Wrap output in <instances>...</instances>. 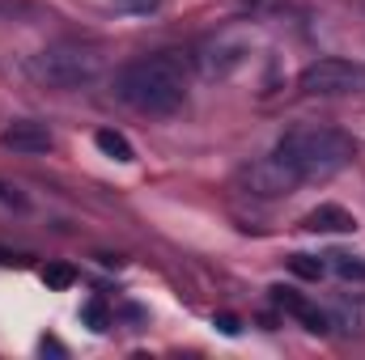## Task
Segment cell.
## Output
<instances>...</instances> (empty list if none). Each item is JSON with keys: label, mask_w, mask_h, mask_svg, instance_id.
I'll use <instances>...</instances> for the list:
<instances>
[{"label": "cell", "mask_w": 365, "mask_h": 360, "mask_svg": "<svg viewBox=\"0 0 365 360\" xmlns=\"http://www.w3.org/2000/svg\"><path fill=\"white\" fill-rule=\"evenodd\" d=\"M115 97L136 115H175L187 97V68L175 51L132 60L115 73Z\"/></svg>", "instance_id": "6da1fadb"}, {"label": "cell", "mask_w": 365, "mask_h": 360, "mask_svg": "<svg viewBox=\"0 0 365 360\" xmlns=\"http://www.w3.org/2000/svg\"><path fill=\"white\" fill-rule=\"evenodd\" d=\"M276 157L293 170L297 182H323V179H336L344 166H353L357 149L344 132L336 127H297V132H284L272 149Z\"/></svg>", "instance_id": "7a4b0ae2"}, {"label": "cell", "mask_w": 365, "mask_h": 360, "mask_svg": "<svg viewBox=\"0 0 365 360\" xmlns=\"http://www.w3.org/2000/svg\"><path fill=\"white\" fill-rule=\"evenodd\" d=\"M30 77L51 90H81L102 77V55L86 43H51L30 60Z\"/></svg>", "instance_id": "3957f363"}, {"label": "cell", "mask_w": 365, "mask_h": 360, "mask_svg": "<svg viewBox=\"0 0 365 360\" xmlns=\"http://www.w3.org/2000/svg\"><path fill=\"white\" fill-rule=\"evenodd\" d=\"M297 90L306 97H344V93L365 90V64L357 60H340V55H323L314 64L302 68Z\"/></svg>", "instance_id": "277c9868"}, {"label": "cell", "mask_w": 365, "mask_h": 360, "mask_svg": "<svg viewBox=\"0 0 365 360\" xmlns=\"http://www.w3.org/2000/svg\"><path fill=\"white\" fill-rule=\"evenodd\" d=\"M242 182H247V191L251 195H264V199H276V195H289V191H297L302 182L293 179V170L268 153V157H259V162H251L247 170H242Z\"/></svg>", "instance_id": "5b68a950"}, {"label": "cell", "mask_w": 365, "mask_h": 360, "mask_svg": "<svg viewBox=\"0 0 365 360\" xmlns=\"http://www.w3.org/2000/svg\"><path fill=\"white\" fill-rule=\"evenodd\" d=\"M0 144L13 149V153L38 157V153H51L56 136H51V127L38 123V119H13V123H4V132H0Z\"/></svg>", "instance_id": "8992f818"}, {"label": "cell", "mask_w": 365, "mask_h": 360, "mask_svg": "<svg viewBox=\"0 0 365 360\" xmlns=\"http://www.w3.org/2000/svg\"><path fill=\"white\" fill-rule=\"evenodd\" d=\"M242 60H247V43L242 38H217V43H208L204 51H200V73L208 77V81H221V77H230L234 68H242Z\"/></svg>", "instance_id": "52a82bcc"}, {"label": "cell", "mask_w": 365, "mask_h": 360, "mask_svg": "<svg viewBox=\"0 0 365 360\" xmlns=\"http://www.w3.org/2000/svg\"><path fill=\"white\" fill-rule=\"evenodd\" d=\"M268 292H272V305H280L284 314H293V318H297L310 335H327V331H331L327 309H314V305H310V301H302L293 288H280V284H276V288H268Z\"/></svg>", "instance_id": "ba28073f"}, {"label": "cell", "mask_w": 365, "mask_h": 360, "mask_svg": "<svg viewBox=\"0 0 365 360\" xmlns=\"http://www.w3.org/2000/svg\"><path fill=\"white\" fill-rule=\"evenodd\" d=\"M302 229L306 233H353L357 229V216L340 203H319L314 212L302 216Z\"/></svg>", "instance_id": "9c48e42d"}, {"label": "cell", "mask_w": 365, "mask_h": 360, "mask_svg": "<svg viewBox=\"0 0 365 360\" xmlns=\"http://www.w3.org/2000/svg\"><path fill=\"white\" fill-rule=\"evenodd\" d=\"M327 318H331V327H340L344 335H361V331H365V305L336 301V305L327 309Z\"/></svg>", "instance_id": "30bf717a"}, {"label": "cell", "mask_w": 365, "mask_h": 360, "mask_svg": "<svg viewBox=\"0 0 365 360\" xmlns=\"http://www.w3.org/2000/svg\"><path fill=\"white\" fill-rule=\"evenodd\" d=\"M93 144H98V149H102L106 157H115V162H123V166H128V162H136V153H132V144H128V136H123V132H115V127H102V132L93 136Z\"/></svg>", "instance_id": "8fae6325"}, {"label": "cell", "mask_w": 365, "mask_h": 360, "mask_svg": "<svg viewBox=\"0 0 365 360\" xmlns=\"http://www.w3.org/2000/svg\"><path fill=\"white\" fill-rule=\"evenodd\" d=\"M327 259H331V271H336L340 280H365V259H361V255H344V250H331Z\"/></svg>", "instance_id": "7c38bea8"}, {"label": "cell", "mask_w": 365, "mask_h": 360, "mask_svg": "<svg viewBox=\"0 0 365 360\" xmlns=\"http://www.w3.org/2000/svg\"><path fill=\"white\" fill-rule=\"evenodd\" d=\"M81 322H86L90 331H98V335H102V331L110 327V309L93 297V301H86V305H81Z\"/></svg>", "instance_id": "4fadbf2b"}, {"label": "cell", "mask_w": 365, "mask_h": 360, "mask_svg": "<svg viewBox=\"0 0 365 360\" xmlns=\"http://www.w3.org/2000/svg\"><path fill=\"white\" fill-rule=\"evenodd\" d=\"M289 271H293V275H302V280H323L327 263H323V259H314V255H293V259H289Z\"/></svg>", "instance_id": "5bb4252c"}, {"label": "cell", "mask_w": 365, "mask_h": 360, "mask_svg": "<svg viewBox=\"0 0 365 360\" xmlns=\"http://www.w3.org/2000/svg\"><path fill=\"white\" fill-rule=\"evenodd\" d=\"M73 280H77V271L68 268V263H47L43 268V284L47 288H73Z\"/></svg>", "instance_id": "9a60e30c"}, {"label": "cell", "mask_w": 365, "mask_h": 360, "mask_svg": "<svg viewBox=\"0 0 365 360\" xmlns=\"http://www.w3.org/2000/svg\"><path fill=\"white\" fill-rule=\"evenodd\" d=\"M162 0H115V9H123V13H153Z\"/></svg>", "instance_id": "2e32d148"}, {"label": "cell", "mask_w": 365, "mask_h": 360, "mask_svg": "<svg viewBox=\"0 0 365 360\" xmlns=\"http://www.w3.org/2000/svg\"><path fill=\"white\" fill-rule=\"evenodd\" d=\"M217 327H221V331H225V335H238V331H242V327H238V318H234V314H217Z\"/></svg>", "instance_id": "e0dca14e"}, {"label": "cell", "mask_w": 365, "mask_h": 360, "mask_svg": "<svg viewBox=\"0 0 365 360\" xmlns=\"http://www.w3.org/2000/svg\"><path fill=\"white\" fill-rule=\"evenodd\" d=\"M0 203H9V208H26V199H21L17 191H9L4 182H0Z\"/></svg>", "instance_id": "ac0fdd59"}, {"label": "cell", "mask_w": 365, "mask_h": 360, "mask_svg": "<svg viewBox=\"0 0 365 360\" xmlns=\"http://www.w3.org/2000/svg\"><path fill=\"white\" fill-rule=\"evenodd\" d=\"M38 352H43V356H47V352H51V356H64V348H60L56 339H43V344H38Z\"/></svg>", "instance_id": "d6986e66"}]
</instances>
